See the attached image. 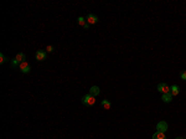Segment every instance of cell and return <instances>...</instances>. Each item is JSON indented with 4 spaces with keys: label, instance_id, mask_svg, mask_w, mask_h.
I'll list each match as a JSON object with an SVG mask.
<instances>
[{
    "label": "cell",
    "instance_id": "obj_1",
    "mask_svg": "<svg viewBox=\"0 0 186 139\" xmlns=\"http://www.w3.org/2000/svg\"><path fill=\"white\" fill-rule=\"evenodd\" d=\"M82 103H83L84 106H88V107H92L93 104L96 103V97H93L92 95L87 93L86 96H83V97H82Z\"/></svg>",
    "mask_w": 186,
    "mask_h": 139
},
{
    "label": "cell",
    "instance_id": "obj_2",
    "mask_svg": "<svg viewBox=\"0 0 186 139\" xmlns=\"http://www.w3.org/2000/svg\"><path fill=\"white\" fill-rule=\"evenodd\" d=\"M19 70H20L22 73H29L31 67H30V65L27 63V61H24V62H21L19 65Z\"/></svg>",
    "mask_w": 186,
    "mask_h": 139
},
{
    "label": "cell",
    "instance_id": "obj_3",
    "mask_svg": "<svg viewBox=\"0 0 186 139\" xmlns=\"http://www.w3.org/2000/svg\"><path fill=\"white\" fill-rule=\"evenodd\" d=\"M158 91L162 93V95H165V93H170V87L167 86L166 83H159L158 84Z\"/></svg>",
    "mask_w": 186,
    "mask_h": 139
},
{
    "label": "cell",
    "instance_id": "obj_4",
    "mask_svg": "<svg viewBox=\"0 0 186 139\" xmlns=\"http://www.w3.org/2000/svg\"><path fill=\"white\" fill-rule=\"evenodd\" d=\"M86 21L88 25H93V24H97V22H98V18H97L94 14H88L86 18Z\"/></svg>",
    "mask_w": 186,
    "mask_h": 139
},
{
    "label": "cell",
    "instance_id": "obj_5",
    "mask_svg": "<svg viewBox=\"0 0 186 139\" xmlns=\"http://www.w3.org/2000/svg\"><path fill=\"white\" fill-rule=\"evenodd\" d=\"M156 129H158V132L165 133V132L167 130V124H166V122H164V120L159 122V123H158V126H156Z\"/></svg>",
    "mask_w": 186,
    "mask_h": 139
},
{
    "label": "cell",
    "instance_id": "obj_6",
    "mask_svg": "<svg viewBox=\"0 0 186 139\" xmlns=\"http://www.w3.org/2000/svg\"><path fill=\"white\" fill-rule=\"evenodd\" d=\"M37 61H43V60H46V51L43 50H38L36 52V55H35Z\"/></svg>",
    "mask_w": 186,
    "mask_h": 139
},
{
    "label": "cell",
    "instance_id": "obj_7",
    "mask_svg": "<svg viewBox=\"0 0 186 139\" xmlns=\"http://www.w3.org/2000/svg\"><path fill=\"white\" fill-rule=\"evenodd\" d=\"M77 24L81 25V26H83L84 29H88V27H89V25L87 24V21H86V18H83V16H80V18L77 19Z\"/></svg>",
    "mask_w": 186,
    "mask_h": 139
},
{
    "label": "cell",
    "instance_id": "obj_8",
    "mask_svg": "<svg viewBox=\"0 0 186 139\" xmlns=\"http://www.w3.org/2000/svg\"><path fill=\"white\" fill-rule=\"evenodd\" d=\"M99 87L98 86H93V87H91V89H89V95H92L93 97H97V96L99 95Z\"/></svg>",
    "mask_w": 186,
    "mask_h": 139
},
{
    "label": "cell",
    "instance_id": "obj_9",
    "mask_svg": "<svg viewBox=\"0 0 186 139\" xmlns=\"http://www.w3.org/2000/svg\"><path fill=\"white\" fill-rule=\"evenodd\" d=\"M15 60H16L19 63H21V62H24L25 60H26V56H25L24 52H19L18 55L15 56Z\"/></svg>",
    "mask_w": 186,
    "mask_h": 139
},
{
    "label": "cell",
    "instance_id": "obj_10",
    "mask_svg": "<svg viewBox=\"0 0 186 139\" xmlns=\"http://www.w3.org/2000/svg\"><path fill=\"white\" fill-rule=\"evenodd\" d=\"M161 99L165 102V103H170V102L173 101V95H171V93H165V95H162Z\"/></svg>",
    "mask_w": 186,
    "mask_h": 139
},
{
    "label": "cell",
    "instance_id": "obj_11",
    "mask_svg": "<svg viewBox=\"0 0 186 139\" xmlns=\"http://www.w3.org/2000/svg\"><path fill=\"white\" fill-rule=\"evenodd\" d=\"M170 93L173 96H177L180 93V88L179 86H176V84H174V86H171L170 87Z\"/></svg>",
    "mask_w": 186,
    "mask_h": 139
},
{
    "label": "cell",
    "instance_id": "obj_12",
    "mask_svg": "<svg viewBox=\"0 0 186 139\" xmlns=\"http://www.w3.org/2000/svg\"><path fill=\"white\" fill-rule=\"evenodd\" d=\"M153 139H166V135H165V133L156 130V133H154V135H153Z\"/></svg>",
    "mask_w": 186,
    "mask_h": 139
},
{
    "label": "cell",
    "instance_id": "obj_13",
    "mask_svg": "<svg viewBox=\"0 0 186 139\" xmlns=\"http://www.w3.org/2000/svg\"><path fill=\"white\" fill-rule=\"evenodd\" d=\"M100 106L104 108V109H111L112 103L108 101V99H103V101H102V103H100Z\"/></svg>",
    "mask_w": 186,
    "mask_h": 139
},
{
    "label": "cell",
    "instance_id": "obj_14",
    "mask_svg": "<svg viewBox=\"0 0 186 139\" xmlns=\"http://www.w3.org/2000/svg\"><path fill=\"white\" fill-rule=\"evenodd\" d=\"M6 61H9V58L4 56V53H0V63L3 65V63H5Z\"/></svg>",
    "mask_w": 186,
    "mask_h": 139
},
{
    "label": "cell",
    "instance_id": "obj_15",
    "mask_svg": "<svg viewBox=\"0 0 186 139\" xmlns=\"http://www.w3.org/2000/svg\"><path fill=\"white\" fill-rule=\"evenodd\" d=\"M180 77H181V80H185L186 81V71H182V72L180 73Z\"/></svg>",
    "mask_w": 186,
    "mask_h": 139
},
{
    "label": "cell",
    "instance_id": "obj_16",
    "mask_svg": "<svg viewBox=\"0 0 186 139\" xmlns=\"http://www.w3.org/2000/svg\"><path fill=\"white\" fill-rule=\"evenodd\" d=\"M46 51H47V52H52V51H53V46H51V45L47 46V47H46Z\"/></svg>",
    "mask_w": 186,
    "mask_h": 139
},
{
    "label": "cell",
    "instance_id": "obj_17",
    "mask_svg": "<svg viewBox=\"0 0 186 139\" xmlns=\"http://www.w3.org/2000/svg\"><path fill=\"white\" fill-rule=\"evenodd\" d=\"M175 139H185V138H182V137H177V138H175Z\"/></svg>",
    "mask_w": 186,
    "mask_h": 139
}]
</instances>
